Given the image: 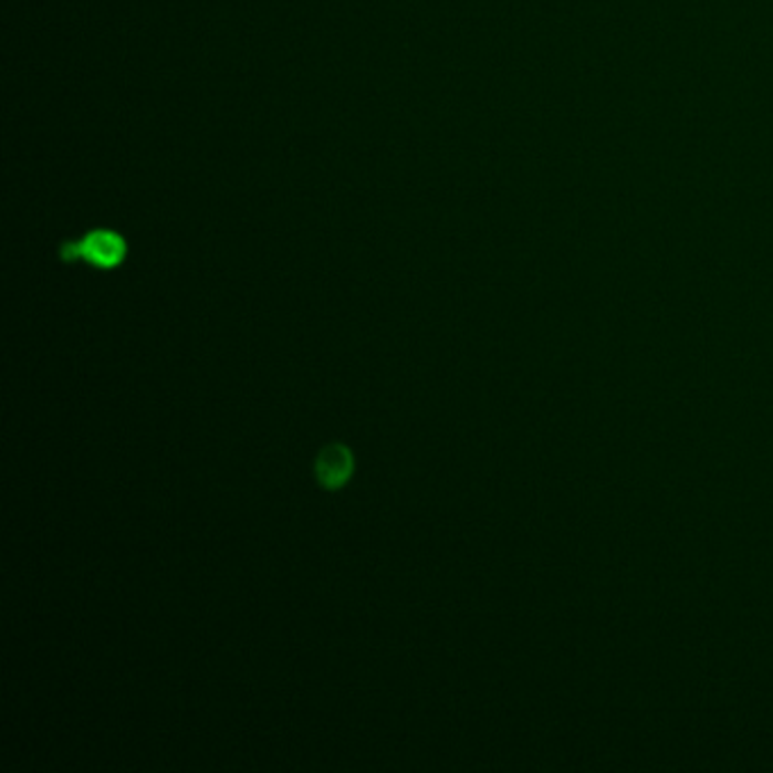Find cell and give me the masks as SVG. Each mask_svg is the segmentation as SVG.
<instances>
[{
  "label": "cell",
  "mask_w": 773,
  "mask_h": 773,
  "mask_svg": "<svg viewBox=\"0 0 773 773\" xmlns=\"http://www.w3.org/2000/svg\"><path fill=\"white\" fill-rule=\"evenodd\" d=\"M127 254V243L121 234L112 230H94L80 241H69L60 248L62 261H86L98 270H114L123 263Z\"/></svg>",
  "instance_id": "6da1fadb"
},
{
  "label": "cell",
  "mask_w": 773,
  "mask_h": 773,
  "mask_svg": "<svg viewBox=\"0 0 773 773\" xmlns=\"http://www.w3.org/2000/svg\"><path fill=\"white\" fill-rule=\"evenodd\" d=\"M354 468H356L354 453L343 442L325 445L321 451H317V457L313 461L315 481L321 483V488L327 492H336L345 488L354 474Z\"/></svg>",
  "instance_id": "7a4b0ae2"
}]
</instances>
